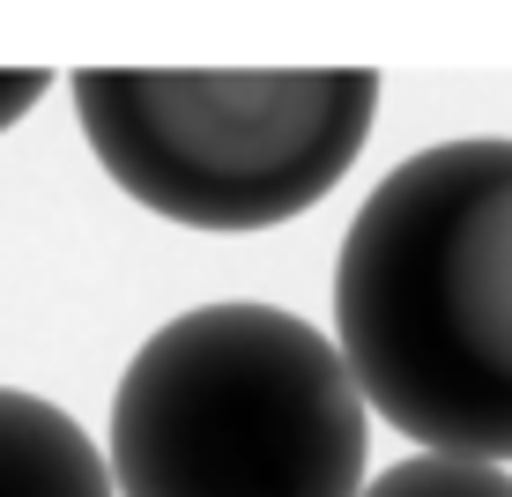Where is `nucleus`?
Segmentation results:
<instances>
[{"label": "nucleus", "instance_id": "7ed1b4c3", "mask_svg": "<svg viewBox=\"0 0 512 497\" xmlns=\"http://www.w3.org/2000/svg\"><path fill=\"white\" fill-rule=\"evenodd\" d=\"M75 119L104 179L186 230H268L349 179L379 119L372 67L164 75L82 67Z\"/></svg>", "mask_w": 512, "mask_h": 497}, {"label": "nucleus", "instance_id": "39448f33", "mask_svg": "<svg viewBox=\"0 0 512 497\" xmlns=\"http://www.w3.org/2000/svg\"><path fill=\"white\" fill-rule=\"evenodd\" d=\"M357 497H512V475L490 460H453V453H416L372 475Z\"/></svg>", "mask_w": 512, "mask_h": 497}, {"label": "nucleus", "instance_id": "423d86ee", "mask_svg": "<svg viewBox=\"0 0 512 497\" xmlns=\"http://www.w3.org/2000/svg\"><path fill=\"white\" fill-rule=\"evenodd\" d=\"M52 97V75L45 67H0V134L15 127V119H30V104Z\"/></svg>", "mask_w": 512, "mask_h": 497}, {"label": "nucleus", "instance_id": "20e7f679", "mask_svg": "<svg viewBox=\"0 0 512 497\" xmlns=\"http://www.w3.org/2000/svg\"><path fill=\"white\" fill-rule=\"evenodd\" d=\"M0 497H119L97 438L67 408L0 386Z\"/></svg>", "mask_w": 512, "mask_h": 497}, {"label": "nucleus", "instance_id": "f03ea898", "mask_svg": "<svg viewBox=\"0 0 512 497\" xmlns=\"http://www.w3.org/2000/svg\"><path fill=\"white\" fill-rule=\"evenodd\" d=\"M372 416L334 342L282 305H201L141 342L112 394L127 497H357Z\"/></svg>", "mask_w": 512, "mask_h": 497}, {"label": "nucleus", "instance_id": "f257e3e1", "mask_svg": "<svg viewBox=\"0 0 512 497\" xmlns=\"http://www.w3.org/2000/svg\"><path fill=\"white\" fill-rule=\"evenodd\" d=\"M334 357L423 453L512 460V141L401 156L334 253Z\"/></svg>", "mask_w": 512, "mask_h": 497}]
</instances>
